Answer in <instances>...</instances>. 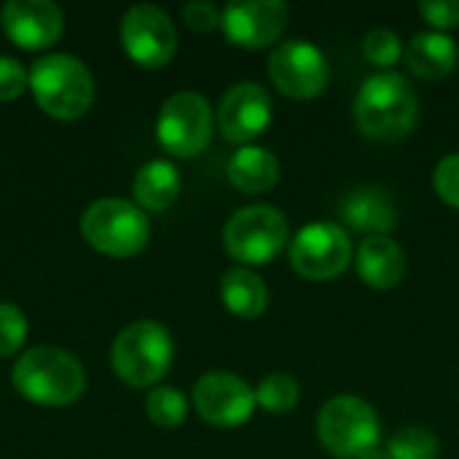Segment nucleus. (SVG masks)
<instances>
[{
  "mask_svg": "<svg viewBox=\"0 0 459 459\" xmlns=\"http://www.w3.org/2000/svg\"><path fill=\"white\" fill-rule=\"evenodd\" d=\"M352 116L358 129L379 143H393L406 137L420 116L417 91L411 83L393 70L377 73L358 89Z\"/></svg>",
  "mask_w": 459,
  "mask_h": 459,
  "instance_id": "f257e3e1",
  "label": "nucleus"
},
{
  "mask_svg": "<svg viewBox=\"0 0 459 459\" xmlns=\"http://www.w3.org/2000/svg\"><path fill=\"white\" fill-rule=\"evenodd\" d=\"M11 382L19 395L40 406H67L81 398L86 374L78 358L59 347H32L19 355Z\"/></svg>",
  "mask_w": 459,
  "mask_h": 459,
  "instance_id": "f03ea898",
  "label": "nucleus"
},
{
  "mask_svg": "<svg viewBox=\"0 0 459 459\" xmlns=\"http://www.w3.org/2000/svg\"><path fill=\"white\" fill-rule=\"evenodd\" d=\"M30 89L38 105L56 118H78L94 100L89 67L70 54L40 56L30 70Z\"/></svg>",
  "mask_w": 459,
  "mask_h": 459,
  "instance_id": "7ed1b4c3",
  "label": "nucleus"
},
{
  "mask_svg": "<svg viewBox=\"0 0 459 459\" xmlns=\"http://www.w3.org/2000/svg\"><path fill=\"white\" fill-rule=\"evenodd\" d=\"M172 355V336L161 323L134 320L116 336L110 360L129 387H151L169 371Z\"/></svg>",
  "mask_w": 459,
  "mask_h": 459,
  "instance_id": "20e7f679",
  "label": "nucleus"
},
{
  "mask_svg": "<svg viewBox=\"0 0 459 459\" xmlns=\"http://www.w3.org/2000/svg\"><path fill=\"white\" fill-rule=\"evenodd\" d=\"M382 425L374 406L358 395L331 398L317 417V438L336 459H360L379 446Z\"/></svg>",
  "mask_w": 459,
  "mask_h": 459,
  "instance_id": "39448f33",
  "label": "nucleus"
},
{
  "mask_svg": "<svg viewBox=\"0 0 459 459\" xmlns=\"http://www.w3.org/2000/svg\"><path fill=\"white\" fill-rule=\"evenodd\" d=\"M81 234L100 253L113 258H126L148 245L151 223L143 207L126 199L108 196L89 204V210L81 215Z\"/></svg>",
  "mask_w": 459,
  "mask_h": 459,
  "instance_id": "423d86ee",
  "label": "nucleus"
},
{
  "mask_svg": "<svg viewBox=\"0 0 459 459\" xmlns=\"http://www.w3.org/2000/svg\"><path fill=\"white\" fill-rule=\"evenodd\" d=\"M288 218L272 204L242 207L223 226L226 253L245 266L272 264L288 247Z\"/></svg>",
  "mask_w": 459,
  "mask_h": 459,
  "instance_id": "0eeeda50",
  "label": "nucleus"
},
{
  "mask_svg": "<svg viewBox=\"0 0 459 459\" xmlns=\"http://www.w3.org/2000/svg\"><path fill=\"white\" fill-rule=\"evenodd\" d=\"M290 266L304 277L315 282L336 280L347 272L352 264V239L347 229L339 223L317 221L304 226L288 247Z\"/></svg>",
  "mask_w": 459,
  "mask_h": 459,
  "instance_id": "6e6552de",
  "label": "nucleus"
},
{
  "mask_svg": "<svg viewBox=\"0 0 459 459\" xmlns=\"http://www.w3.org/2000/svg\"><path fill=\"white\" fill-rule=\"evenodd\" d=\"M156 134L164 151L178 159H191L210 145L212 137V110L210 102L196 91L172 94L159 113Z\"/></svg>",
  "mask_w": 459,
  "mask_h": 459,
  "instance_id": "1a4fd4ad",
  "label": "nucleus"
},
{
  "mask_svg": "<svg viewBox=\"0 0 459 459\" xmlns=\"http://www.w3.org/2000/svg\"><path fill=\"white\" fill-rule=\"evenodd\" d=\"M269 78L272 83L293 100H312L325 91L331 67L325 54L301 38L280 43L269 56Z\"/></svg>",
  "mask_w": 459,
  "mask_h": 459,
  "instance_id": "9d476101",
  "label": "nucleus"
},
{
  "mask_svg": "<svg viewBox=\"0 0 459 459\" xmlns=\"http://www.w3.org/2000/svg\"><path fill=\"white\" fill-rule=\"evenodd\" d=\"M121 43L137 65L164 67L178 51V30L159 5L137 3L121 19Z\"/></svg>",
  "mask_w": 459,
  "mask_h": 459,
  "instance_id": "9b49d317",
  "label": "nucleus"
},
{
  "mask_svg": "<svg viewBox=\"0 0 459 459\" xmlns=\"http://www.w3.org/2000/svg\"><path fill=\"white\" fill-rule=\"evenodd\" d=\"M194 406L212 428H239L255 411V390L226 371L204 374L194 387Z\"/></svg>",
  "mask_w": 459,
  "mask_h": 459,
  "instance_id": "f8f14e48",
  "label": "nucleus"
},
{
  "mask_svg": "<svg viewBox=\"0 0 459 459\" xmlns=\"http://www.w3.org/2000/svg\"><path fill=\"white\" fill-rule=\"evenodd\" d=\"M288 24V5L280 0H234L223 8L221 27L234 46L266 48L280 40Z\"/></svg>",
  "mask_w": 459,
  "mask_h": 459,
  "instance_id": "ddd939ff",
  "label": "nucleus"
},
{
  "mask_svg": "<svg viewBox=\"0 0 459 459\" xmlns=\"http://www.w3.org/2000/svg\"><path fill=\"white\" fill-rule=\"evenodd\" d=\"M218 129L229 143L247 145L272 124V97L255 81L234 83L218 105Z\"/></svg>",
  "mask_w": 459,
  "mask_h": 459,
  "instance_id": "4468645a",
  "label": "nucleus"
},
{
  "mask_svg": "<svg viewBox=\"0 0 459 459\" xmlns=\"http://www.w3.org/2000/svg\"><path fill=\"white\" fill-rule=\"evenodd\" d=\"M5 35L24 48H46L56 43L65 27L62 8L51 0H8L0 11Z\"/></svg>",
  "mask_w": 459,
  "mask_h": 459,
  "instance_id": "2eb2a0df",
  "label": "nucleus"
},
{
  "mask_svg": "<svg viewBox=\"0 0 459 459\" xmlns=\"http://www.w3.org/2000/svg\"><path fill=\"white\" fill-rule=\"evenodd\" d=\"M342 218L366 239L387 237L398 226V207L382 186H360L342 199Z\"/></svg>",
  "mask_w": 459,
  "mask_h": 459,
  "instance_id": "dca6fc26",
  "label": "nucleus"
},
{
  "mask_svg": "<svg viewBox=\"0 0 459 459\" xmlns=\"http://www.w3.org/2000/svg\"><path fill=\"white\" fill-rule=\"evenodd\" d=\"M355 266L368 288L390 290L406 274V253L390 237H368L360 242L355 253Z\"/></svg>",
  "mask_w": 459,
  "mask_h": 459,
  "instance_id": "f3484780",
  "label": "nucleus"
},
{
  "mask_svg": "<svg viewBox=\"0 0 459 459\" xmlns=\"http://www.w3.org/2000/svg\"><path fill=\"white\" fill-rule=\"evenodd\" d=\"M457 43L444 32H420L406 48L409 70L422 81H444L457 70Z\"/></svg>",
  "mask_w": 459,
  "mask_h": 459,
  "instance_id": "a211bd4d",
  "label": "nucleus"
},
{
  "mask_svg": "<svg viewBox=\"0 0 459 459\" xmlns=\"http://www.w3.org/2000/svg\"><path fill=\"white\" fill-rule=\"evenodd\" d=\"M229 180L242 194H266L280 180V161L269 148L242 145L229 159Z\"/></svg>",
  "mask_w": 459,
  "mask_h": 459,
  "instance_id": "6ab92c4d",
  "label": "nucleus"
},
{
  "mask_svg": "<svg viewBox=\"0 0 459 459\" xmlns=\"http://www.w3.org/2000/svg\"><path fill=\"white\" fill-rule=\"evenodd\" d=\"M223 307L242 320H255L269 307V290L264 280L247 269H229L221 280Z\"/></svg>",
  "mask_w": 459,
  "mask_h": 459,
  "instance_id": "aec40b11",
  "label": "nucleus"
},
{
  "mask_svg": "<svg viewBox=\"0 0 459 459\" xmlns=\"http://www.w3.org/2000/svg\"><path fill=\"white\" fill-rule=\"evenodd\" d=\"M180 194V172L172 161L153 159L140 167L134 178V199L145 210H167Z\"/></svg>",
  "mask_w": 459,
  "mask_h": 459,
  "instance_id": "412c9836",
  "label": "nucleus"
},
{
  "mask_svg": "<svg viewBox=\"0 0 459 459\" xmlns=\"http://www.w3.org/2000/svg\"><path fill=\"white\" fill-rule=\"evenodd\" d=\"M299 401H301V387L288 374H269L255 387V403L266 414H288L299 406Z\"/></svg>",
  "mask_w": 459,
  "mask_h": 459,
  "instance_id": "4be33fe9",
  "label": "nucleus"
},
{
  "mask_svg": "<svg viewBox=\"0 0 459 459\" xmlns=\"http://www.w3.org/2000/svg\"><path fill=\"white\" fill-rule=\"evenodd\" d=\"M145 414L153 425L172 430V428L183 425V420L188 414V401L175 387H153L145 401Z\"/></svg>",
  "mask_w": 459,
  "mask_h": 459,
  "instance_id": "5701e85b",
  "label": "nucleus"
},
{
  "mask_svg": "<svg viewBox=\"0 0 459 459\" xmlns=\"http://www.w3.org/2000/svg\"><path fill=\"white\" fill-rule=\"evenodd\" d=\"M438 452H441L438 438L428 428H414V425L398 430L387 444L390 459H436Z\"/></svg>",
  "mask_w": 459,
  "mask_h": 459,
  "instance_id": "b1692460",
  "label": "nucleus"
},
{
  "mask_svg": "<svg viewBox=\"0 0 459 459\" xmlns=\"http://www.w3.org/2000/svg\"><path fill=\"white\" fill-rule=\"evenodd\" d=\"M401 54H403V43H401L398 32H393V30H387V27L371 30V32L363 38V56H366L371 65L382 67V70L398 65Z\"/></svg>",
  "mask_w": 459,
  "mask_h": 459,
  "instance_id": "393cba45",
  "label": "nucleus"
},
{
  "mask_svg": "<svg viewBox=\"0 0 459 459\" xmlns=\"http://www.w3.org/2000/svg\"><path fill=\"white\" fill-rule=\"evenodd\" d=\"M24 339H27L24 312L11 301H0V355L8 358V355L19 352Z\"/></svg>",
  "mask_w": 459,
  "mask_h": 459,
  "instance_id": "a878e982",
  "label": "nucleus"
},
{
  "mask_svg": "<svg viewBox=\"0 0 459 459\" xmlns=\"http://www.w3.org/2000/svg\"><path fill=\"white\" fill-rule=\"evenodd\" d=\"M433 188L441 202L459 210V153H449L438 161L433 172Z\"/></svg>",
  "mask_w": 459,
  "mask_h": 459,
  "instance_id": "bb28decb",
  "label": "nucleus"
},
{
  "mask_svg": "<svg viewBox=\"0 0 459 459\" xmlns=\"http://www.w3.org/2000/svg\"><path fill=\"white\" fill-rule=\"evenodd\" d=\"M30 86V73L13 56H0V100H13Z\"/></svg>",
  "mask_w": 459,
  "mask_h": 459,
  "instance_id": "cd10ccee",
  "label": "nucleus"
},
{
  "mask_svg": "<svg viewBox=\"0 0 459 459\" xmlns=\"http://www.w3.org/2000/svg\"><path fill=\"white\" fill-rule=\"evenodd\" d=\"M420 13L428 24L441 30H452L459 24V0H425L420 3Z\"/></svg>",
  "mask_w": 459,
  "mask_h": 459,
  "instance_id": "c85d7f7f",
  "label": "nucleus"
},
{
  "mask_svg": "<svg viewBox=\"0 0 459 459\" xmlns=\"http://www.w3.org/2000/svg\"><path fill=\"white\" fill-rule=\"evenodd\" d=\"M223 11H218V5L207 3V0H194L183 5V19L191 30L196 32H212L221 24Z\"/></svg>",
  "mask_w": 459,
  "mask_h": 459,
  "instance_id": "c756f323",
  "label": "nucleus"
},
{
  "mask_svg": "<svg viewBox=\"0 0 459 459\" xmlns=\"http://www.w3.org/2000/svg\"><path fill=\"white\" fill-rule=\"evenodd\" d=\"M360 459H390V455H387V449H379V446H377V449H371L366 457Z\"/></svg>",
  "mask_w": 459,
  "mask_h": 459,
  "instance_id": "7c9ffc66",
  "label": "nucleus"
}]
</instances>
